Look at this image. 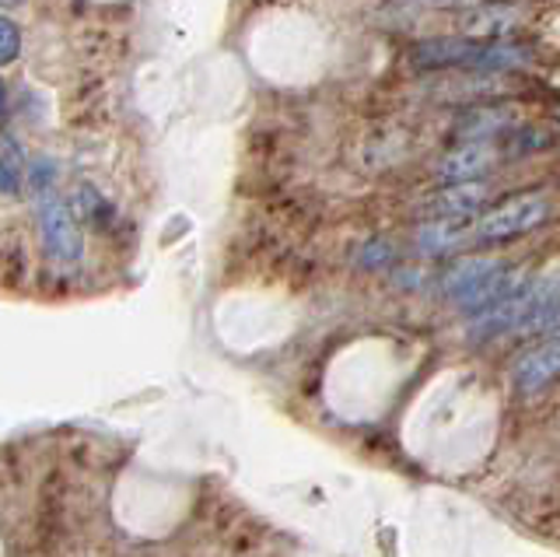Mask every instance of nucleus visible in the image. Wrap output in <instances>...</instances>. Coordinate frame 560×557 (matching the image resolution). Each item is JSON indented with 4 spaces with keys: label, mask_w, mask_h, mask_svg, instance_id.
I'll return each instance as SVG.
<instances>
[{
    "label": "nucleus",
    "mask_w": 560,
    "mask_h": 557,
    "mask_svg": "<svg viewBox=\"0 0 560 557\" xmlns=\"http://www.w3.org/2000/svg\"><path fill=\"white\" fill-rule=\"evenodd\" d=\"M550 218V204L547 197L539 194H522V197H512L498 207H490L487 214H480V221L472 224V239L477 242H508V239H518L525 232L539 229L542 221Z\"/></svg>",
    "instance_id": "1"
},
{
    "label": "nucleus",
    "mask_w": 560,
    "mask_h": 557,
    "mask_svg": "<svg viewBox=\"0 0 560 557\" xmlns=\"http://www.w3.org/2000/svg\"><path fill=\"white\" fill-rule=\"evenodd\" d=\"M39 239L46 256L57 259V264H78L84 253V239L74 211L57 194H49V189L39 197Z\"/></svg>",
    "instance_id": "2"
},
{
    "label": "nucleus",
    "mask_w": 560,
    "mask_h": 557,
    "mask_svg": "<svg viewBox=\"0 0 560 557\" xmlns=\"http://www.w3.org/2000/svg\"><path fill=\"white\" fill-rule=\"evenodd\" d=\"M553 379H560V334H553L542 344L529 347L525 355H518L515 369H512L515 390L525 396L542 393Z\"/></svg>",
    "instance_id": "3"
},
{
    "label": "nucleus",
    "mask_w": 560,
    "mask_h": 557,
    "mask_svg": "<svg viewBox=\"0 0 560 557\" xmlns=\"http://www.w3.org/2000/svg\"><path fill=\"white\" fill-rule=\"evenodd\" d=\"M483 39L466 36H434L413 49V63L424 71H442V67H480L483 60Z\"/></svg>",
    "instance_id": "4"
},
{
    "label": "nucleus",
    "mask_w": 560,
    "mask_h": 557,
    "mask_svg": "<svg viewBox=\"0 0 560 557\" xmlns=\"http://www.w3.org/2000/svg\"><path fill=\"white\" fill-rule=\"evenodd\" d=\"M498 151L490 144H463L448 151L442 162H438V176H442L448 186H463V183H477L483 172L494 165Z\"/></svg>",
    "instance_id": "5"
},
{
    "label": "nucleus",
    "mask_w": 560,
    "mask_h": 557,
    "mask_svg": "<svg viewBox=\"0 0 560 557\" xmlns=\"http://www.w3.org/2000/svg\"><path fill=\"white\" fill-rule=\"evenodd\" d=\"M483 204H487V186L463 183V186H445L442 194L424 207V214H431L434 221H466L477 214Z\"/></svg>",
    "instance_id": "6"
},
{
    "label": "nucleus",
    "mask_w": 560,
    "mask_h": 557,
    "mask_svg": "<svg viewBox=\"0 0 560 557\" xmlns=\"http://www.w3.org/2000/svg\"><path fill=\"white\" fill-rule=\"evenodd\" d=\"M504 264H498V259H487V256H466V259H459V264H452V270L445 274V281H442V288H445V294L448 299L459 305L466 294H472L477 291L490 274H498Z\"/></svg>",
    "instance_id": "7"
},
{
    "label": "nucleus",
    "mask_w": 560,
    "mask_h": 557,
    "mask_svg": "<svg viewBox=\"0 0 560 557\" xmlns=\"http://www.w3.org/2000/svg\"><path fill=\"white\" fill-rule=\"evenodd\" d=\"M515 19H518V11H508V8H469L466 25L472 32H480V36H504V32H512Z\"/></svg>",
    "instance_id": "8"
},
{
    "label": "nucleus",
    "mask_w": 560,
    "mask_h": 557,
    "mask_svg": "<svg viewBox=\"0 0 560 557\" xmlns=\"http://www.w3.org/2000/svg\"><path fill=\"white\" fill-rule=\"evenodd\" d=\"M22 49V36H18V25L11 19H0V63H11Z\"/></svg>",
    "instance_id": "9"
},
{
    "label": "nucleus",
    "mask_w": 560,
    "mask_h": 557,
    "mask_svg": "<svg viewBox=\"0 0 560 557\" xmlns=\"http://www.w3.org/2000/svg\"><path fill=\"white\" fill-rule=\"evenodd\" d=\"M18 183H22V169L4 159L0 162V194H14Z\"/></svg>",
    "instance_id": "10"
},
{
    "label": "nucleus",
    "mask_w": 560,
    "mask_h": 557,
    "mask_svg": "<svg viewBox=\"0 0 560 557\" xmlns=\"http://www.w3.org/2000/svg\"><path fill=\"white\" fill-rule=\"evenodd\" d=\"M8 109V92H4V81H0V116H4Z\"/></svg>",
    "instance_id": "11"
}]
</instances>
